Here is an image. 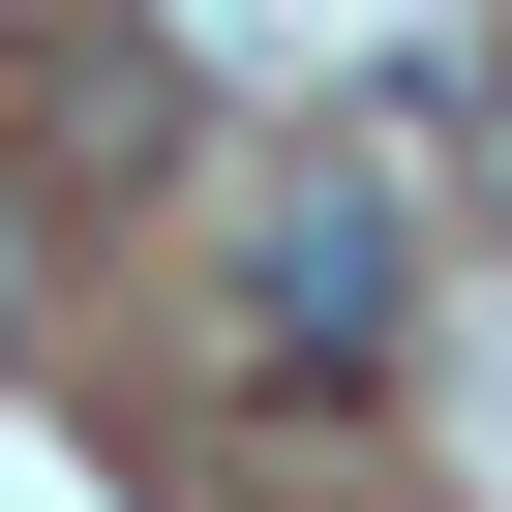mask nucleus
<instances>
[{"mask_svg": "<svg viewBox=\"0 0 512 512\" xmlns=\"http://www.w3.org/2000/svg\"><path fill=\"white\" fill-rule=\"evenodd\" d=\"M0 332H31V211H0Z\"/></svg>", "mask_w": 512, "mask_h": 512, "instance_id": "obj_4", "label": "nucleus"}, {"mask_svg": "<svg viewBox=\"0 0 512 512\" xmlns=\"http://www.w3.org/2000/svg\"><path fill=\"white\" fill-rule=\"evenodd\" d=\"M422 151H452V211L512 241V61H452V121H422Z\"/></svg>", "mask_w": 512, "mask_h": 512, "instance_id": "obj_3", "label": "nucleus"}, {"mask_svg": "<svg viewBox=\"0 0 512 512\" xmlns=\"http://www.w3.org/2000/svg\"><path fill=\"white\" fill-rule=\"evenodd\" d=\"M241 392H392V332H422V241H392V181H241Z\"/></svg>", "mask_w": 512, "mask_h": 512, "instance_id": "obj_1", "label": "nucleus"}, {"mask_svg": "<svg viewBox=\"0 0 512 512\" xmlns=\"http://www.w3.org/2000/svg\"><path fill=\"white\" fill-rule=\"evenodd\" d=\"M211 151V61L181 31H31V61H0V211H31V181H181Z\"/></svg>", "mask_w": 512, "mask_h": 512, "instance_id": "obj_2", "label": "nucleus"}]
</instances>
